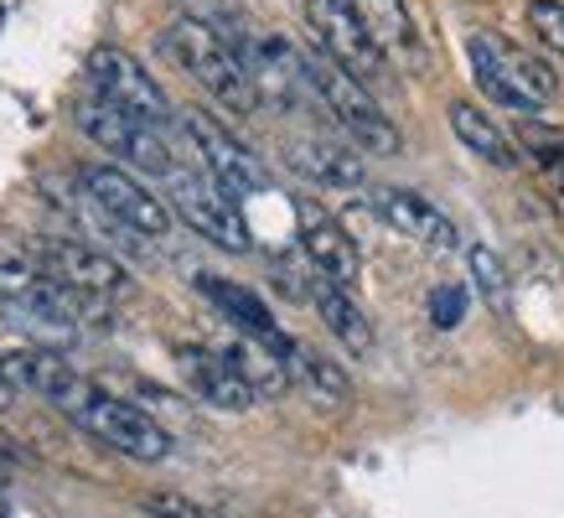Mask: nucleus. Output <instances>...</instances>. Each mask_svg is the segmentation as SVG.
I'll return each mask as SVG.
<instances>
[{"label":"nucleus","mask_w":564,"mask_h":518,"mask_svg":"<svg viewBox=\"0 0 564 518\" xmlns=\"http://www.w3.org/2000/svg\"><path fill=\"white\" fill-rule=\"evenodd\" d=\"M57 410L68 414L78 431H88L94 441H104L109 451H120L130 462L151 466V462H166V456H172V431H166L161 420H151V414L140 410V404H130V399L109 395V389L94 379L73 384V395L63 399Z\"/></svg>","instance_id":"nucleus-1"},{"label":"nucleus","mask_w":564,"mask_h":518,"mask_svg":"<svg viewBox=\"0 0 564 518\" xmlns=\"http://www.w3.org/2000/svg\"><path fill=\"white\" fill-rule=\"evenodd\" d=\"M301 73H306L311 94L326 104V115L343 125V136L358 145V151L368 155H399V145H404V136H399V125L383 115V104L368 94V84H362L358 73H347L337 57H326V52H316V57H301Z\"/></svg>","instance_id":"nucleus-2"},{"label":"nucleus","mask_w":564,"mask_h":518,"mask_svg":"<svg viewBox=\"0 0 564 518\" xmlns=\"http://www.w3.org/2000/svg\"><path fill=\"white\" fill-rule=\"evenodd\" d=\"M166 47H172V57L182 63V73H187L192 84H203L218 104L239 109V115H259V109H264L243 52L234 47V42H223V32H213L207 21L182 17L172 32H166Z\"/></svg>","instance_id":"nucleus-3"},{"label":"nucleus","mask_w":564,"mask_h":518,"mask_svg":"<svg viewBox=\"0 0 564 518\" xmlns=\"http://www.w3.org/2000/svg\"><path fill=\"white\" fill-rule=\"evenodd\" d=\"M466 57H471V78L497 109H513V115H539L554 94H560V78L544 57L513 47L492 32H471L466 36Z\"/></svg>","instance_id":"nucleus-4"},{"label":"nucleus","mask_w":564,"mask_h":518,"mask_svg":"<svg viewBox=\"0 0 564 518\" xmlns=\"http://www.w3.org/2000/svg\"><path fill=\"white\" fill-rule=\"evenodd\" d=\"M166 182V203L192 234H203L207 244H218V249H234L243 255L249 249V224H243V207L239 197L223 187L218 176H207L203 166H172V172L161 176Z\"/></svg>","instance_id":"nucleus-5"},{"label":"nucleus","mask_w":564,"mask_h":518,"mask_svg":"<svg viewBox=\"0 0 564 518\" xmlns=\"http://www.w3.org/2000/svg\"><path fill=\"white\" fill-rule=\"evenodd\" d=\"M78 182H84L88 203L99 207L115 228H124V234H140V239H166V234H172V218H176L172 203H166V197H155L135 172L94 161V166L78 172Z\"/></svg>","instance_id":"nucleus-6"},{"label":"nucleus","mask_w":564,"mask_h":518,"mask_svg":"<svg viewBox=\"0 0 564 518\" xmlns=\"http://www.w3.org/2000/svg\"><path fill=\"white\" fill-rule=\"evenodd\" d=\"M84 73H88V94H94V99L115 104V109H124V115H135V120H145V125H155V130H166V125L176 120L166 88L145 73V63H140L135 52L109 47V42H104V47L88 52Z\"/></svg>","instance_id":"nucleus-7"},{"label":"nucleus","mask_w":564,"mask_h":518,"mask_svg":"<svg viewBox=\"0 0 564 518\" xmlns=\"http://www.w3.org/2000/svg\"><path fill=\"white\" fill-rule=\"evenodd\" d=\"M73 120H78V130H84L94 145H104L109 155H120L124 166H135V172L166 176L176 166L172 145H166V136H161L155 125L135 120V115H124V109L94 99V94H88V99H78Z\"/></svg>","instance_id":"nucleus-8"},{"label":"nucleus","mask_w":564,"mask_h":518,"mask_svg":"<svg viewBox=\"0 0 564 518\" xmlns=\"http://www.w3.org/2000/svg\"><path fill=\"white\" fill-rule=\"evenodd\" d=\"M176 125H182V136L192 140V151H197V166H203L207 176H218L223 187L234 192V197H254V192H270V166L259 161L249 145H243L234 130L223 120H213V115H203V109H182L176 115Z\"/></svg>","instance_id":"nucleus-9"},{"label":"nucleus","mask_w":564,"mask_h":518,"mask_svg":"<svg viewBox=\"0 0 564 518\" xmlns=\"http://www.w3.org/2000/svg\"><path fill=\"white\" fill-rule=\"evenodd\" d=\"M301 6H306V21L326 57H337L347 73H358L362 84H383L389 78V52L368 36L352 0H301Z\"/></svg>","instance_id":"nucleus-10"},{"label":"nucleus","mask_w":564,"mask_h":518,"mask_svg":"<svg viewBox=\"0 0 564 518\" xmlns=\"http://www.w3.org/2000/svg\"><path fill=\"white\" fill-rule=\"evenodd\" d=\"M26 255H32L52 280L73 285V291L104 295V301L130 295V270H124L120 259L99 255V249H88V244H78V239H32Z\"/></svg>","instance_id":"nucleus-11"},{"label":"nucleus","mask_w":564,"mask_h":518,"mask_svg":"<svg viewBox=\"0 0 564 518\" xmlns=\"http://www.w3.org/2000/svg\"><path fill=\"white\" fill-rule=\"evenodd\" d=\"M172 358H176V374H182V384H187V395L203 399V404H213V410L239 414V410H249V404L259 399L254 384L243 379V374L228 358H223V353H213V347H203V343H176Z\"/></svg>","instance_id":"nucleus-12"},{"label":"nucleus","mask_w":564,"mask_h":518,"mask_svg":"<svg viewBox=\"0 0 564 518\" xmlns=\"http://www.w3.org/2000/svg\"><path fill=\"white\" fill-rule=\"evenodd\" d=\"M295 228H301V249L306 259L316 265V276H332L343 280V285H358L362 276V255L352 234H347L322 203H311V197H295Z\"/></svg>","instance_id":"nucleus-13"},{"label":"nucleus","mask_w":564,"mask_h":518,"mask_svg":"<svg viewBox=\"0 0 564 518\" xmlns=\"http://www.w3.org/2000/svg\"><path fill=\"white\" fill-rule=\"evenodd\" d=\"M373 213L393 228V234L425 244V249H441V255L462 249V228L451 224V213H441L430 197H420V192H410V187H378Z\"/></svg>","instance_id":"nucleus-14"},{"label":"nucleus","mask_w":564,"mask_h":518,"mask_svg":"<svg viewBox=\"0 0 564 518\" xmlns=\"http://www.w3.org/2000/svg\"><path fill=\"white\" fill-rule=\"evenodd\" d=\"M197 291H203L207 301H213V306H218L223 316L243 332V337H254L259 347H270L274 358H291L295 337L274 322V311L264 306L249 285H239V280H228V276H197Z\"/></svg>","instance_id":"nucleus-15"},{"label":"nucleus","mask_w":564,"mask_h":518,"mask_svg":"<svg viewBox=\"0 0 564 518\" xmlns=\"http://www.w3.org/2000/svg\"><path fill=\"white\" fill-rule=\"evenodd\" d=\"M0 379L11 384V389H26V395L47 399V404H63L84 374L63 353H52V347H26V353H6L0 358Z\"/></svg>","instance_id":"nucleus-16"},{"label":"nucleus","mask_w":564,"mask_h":518,"mask_svg":"<svg viewBox=\"0 0 564 518\" xmlns=\"http://www.w3.org/2000/svg\"><path fill=\"white\" fill-rule=\"evenodd\" d=\"M445 120H451V136L462 140L466 151L477 155V161H487V166H497V172H513L518 161H523V151H518V140L502 130V125L487 115V109H477V104L456 99L451 109H445Z\"/></svg>","instance_id":"nucleus-17"},{"label":"nucleus","mask_w":564,"mask_h":518,"mask_svg":"<svg viewBox=\"0 0 564 518\" xmlns=\"http://www.w3.org/2000/svg\"><path fill=\"white\" fill-rule=\"evenodd\" d=\"M285 161L301 176H311L316 187H358L362 182V155H352L347 145L326 136H295L285 140Z\"/></svg>","instance_id":"nucleus-18"},{"label":"nucleus","mask_w":564,"mask_h":518,"mask_svg":"<svg viewBox=\"0 0 564 518\" xmlns=\"http://www.w3.org/2000/svg\"><path fill=\"white\" fill-rule=\"evenodd\" d=\"M311 301L322 311L326 332H332L347 353H368V347H373V322H368V311L352 301V285H343V280H332V276H316L311 280Z\"/></svg>","instance_id":"nucleus-19"},{"label":"nucleus","mask_w":564,"mask_h":518,"mask_svg":"<svg viewBox=\"0 0 564 518\" xmlns=\"http://www.w3.org/2000/svg\"><path fill=\"white\" fill-rule=\"evenodd\" d=\"M358 6L362 26L389 57H404V63H420V32H414V17L404 0H352Z\"/></svg>","instance_id":"nucleus-20"},{"label":"nucleus","mask_w":564,"mask_h":518,"mask_svg":"<svg viewBox=\"0 0 564 518\" xmlns=\"http://www.w3.org/2000/svg\"><path fill=\"white\" fill-rule=\"evenodd\" d=\"M285 368H291V379L301 384L311 399H322V404H347V399H352V379L343 374V363H332L326 353H316V347L295 343Z\"/></svg>","instance_id":"nucleus-21"},{"label":"nucleus","mask_w":564,"mask_h":518,"mask_svg":"<svg viewBox=\"0 0 564 518\" xmlns=\"http://www.w3.org/2000/svg\"><path fill=\"white\" fill-rule=\"evenodd\" d=\"M466 265H471V280H477L481 301L492 311H508V265H502L487 244H471V249H466Z\"/></svg>","instance_id":"nucleus-22"},{"label":"nucleus","mask_w":564,"mask_h":518,"mask_svg":"<svg viewBox=\"0 0 564 518\" xmlns=\"http://www.w3.org/2000/svg\"><path fill=\"white\" fill-rule=\"evenodd\" d=\"M529 26L549 52H564V0H533L529 6Z\"/></svg>","instance_id":"nucleus-23"},{"label":"nucleus","mask_w":564,"mask_h":518,"mask_svg":"<svg viewBox=\"0 0 564 518\" xmlns=\"http://www.w3.org/2000/svg\"><path fill=\"white\" fill-rule=\"evenodd\" d=\"M140 514L145 518H213L203 503H192L187 493H145V498H140Z\"/></svg>","instance_id":"nucleus-24"},{"label":"nucleus","mask_w":564,"mask_h":518,"mask_svg":"<svg viewBox=\"0 0 564 518\" xmlns=\"http://www.w3.org/2000/svg\"><path fill=\"white\" fill-rule=\"evenodd\" d=\"M466 316V285H441V291H430V322L441 332L462 327Z\"/></svg>","instance_id":"nucleus-25"},{"label":"nucleus","mask_w":564,"mask_h":518,"mask_svg":"<svg viewBox=\"0 0 564 518\" xmlns=\"http://www.w3.org/2000/svg\"><path fill=\"white\" fill-rule=\"evenodd\" d=\"M0 518H6V503H0Z\"/></svg>","instance_id":"nucleus-26"}]
</instances>
